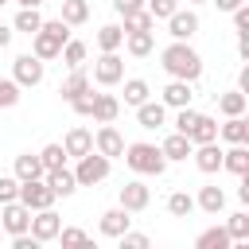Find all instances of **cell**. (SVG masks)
<instances>
[{
  "label": "cell",
  "instance_id": "35",
  "mask_svg": "<svg viewBox=\"0 0 249 249\" xmlns=\"http://www.w3.org/2000/svg\"><path fill=\"white\" fill-rule=\"evenodd\" d=\"M121 82H124V105H132V109H136L140 101H148V97H152V86H148L144 78H121Z\"/></svg>",
  "mask_w": 249,
  "mask_h": 249
},
{
  "label": "cell",
  "instance_id": "12",
  "mask_svg": "<svg viewBox=\"0 0 249 249\" xmlns=\"http://www.w3.org/2000/svg\"><path fill=\"white\" fill-rule=\"evenodd\" d=\"M93 148L101 152V156H109V160H121V152H124V136H121V128L109 121V124H101L97 132H93Z\"/></svg>",
  "mask_w": 249,
  "mask_h": 249
},
{
  "label": "cell",
  "instance_id": "53",
  "mask_svg": "<svg viewBox=\"0 0 249 249\" xmlns=\"http://www.w3.org/2000/svg\"><path fill=\"white\" fill-rule=\"evenodd\" d=\"M187 4H210V0H187Z\"/></svg>",
  "mask_w": 249,
  "mask_h": 249
},
{
  "label": "cell",
  "instance_id": "14",
  "mask_svg": "<svg viewBox=\"0 0 249 249\" xmlns=\"http://www.w3.org/2000/svg\"><path fill=\"white\" fill-rule=\"evenodd\" d=\"M43 183L54 191V198H70L74 191H78V179H74V171L62 163V167H51V171H43Z\"/></svg>",
  "mask_w": 249,
  "mask_h": 249
},
{
  "label": "cell",
  "instance_id": "42",
  "mask_svg": "<svg viewBox=\"0 0 249 249\" xmlns=\"http://www.w3.org/2000/svg\"><path fill=\"white\" fill-rule=\"evenodd\" d=\"M117 241H121V249H148V245H152V241H148V233H136L132 226H128Z\"/></svg>",
  "mask_w": 249,
  "mask_h": 249
},
{
  "label": "cell",
  "instance_id": "3",
  "mask_svg": "<svg viewBox=\"0 0 249 249\" xmlns=\"http://www.w3.org/2000/svg\"><path fill=\"white\" fill-rule=\"evenodd\" d=\"M66 39H70V23H62V19H43L39 31L31 35V54L43 58V62H51V58H58V51H62Z\"/></svg>",
  "mask_w": 249,
  "mask_h": 249
},
{
  "label": "cell",
  "instance_id": "54",
  "mask_svg": "<svg viewBox=\"0 0 249 249\" xmlns=\"http://www.w3.org/2000/svg\"><path fill=\"white\" fill-rule=\"evenodd\" d=\"M0 237H4V226H0Z\"/></svg>",
  "mask_w": 249,
  "mask_h": 249
},
{
  "label": "cell",
  "instance_id": "7",
  "mask_svg": "<svg viewBox=\"0 0 249 249\" xmlns=\"http://www.w3.org/2000/svg\"><path fill=\"white\" fill-rule=\"evenodd\" d=\"M58 230H62V218H58V210L54 206H43V210H31V226H27V233L43 245V241H54L58 237Z\"/></svg>",
  "mask_w": 249,
  "mask_h": 249
},
{
  "label": "cell",
  "instance_id": "28",
  "mask_svg": "<svg viewBox=\"0 0 249 249\" xmlns=\"http://www.w3.org/2000/svg\"><path fill=\"white\" fill-rule=\"evenodd\" d=\"M195 249H233V241H230L226 226H210V230H202L195 237Z\"/></svg>",
  "mask_w": 249,
  "mask_h": 249
},
{
  "label": "cell",
  "instance_id": "30",
  "mask_svg": "<svg viewBox=\"0 0 249 249\" xmlns=\"http://www.w3.org/2000/svg\"><path fill=\"white\" fill-rule=\"evenodd\" d=\"M121 43H124L121 23H101L97 27V51H121Z\"/></svg>",
  "mask_w": 249,
  "mask_h": 249
},
{
  "label": "cell",
  "instance_id": "32",
  "mask_svg": "<svg viewBox=\"0 0 249 249\" xmlns=\"http://www.w3.org/2000/svg\"><path fill=\"white\" fill-rule=\"evenodd\" d=\"M163 206H167L171 218H191V214H195V195H187V191H171Z\"/></svg>",
  "mask_w": 249,
  "mask_h": 249
},
{
  "label": "cell",
  "instance_id": "26",
  "mask_svg": "<svg viewBox=\"0 0 249 249\" xmlns=\"http://www.w3.org/2000/svg\"><path fill=\"white\" fill-rule=\"evenodd\" d=\"M187 140H191V144L218 140V121H214L210 113H198V117H195V124H191V132H187Z\"/></svg>",
  "mask_w": 249,
  "mask_h": 249
},
{
  "label": "cell",
  "instance_id": "44",
  "mask_svg": "<svg viewBox=\"0 0 249 249\" xmlns=\"http://www.w3.org/2000/svg\"><path fill=\"white\" fill-rule=\"evenodd\" d=\"M19 195V179L16 175H0V202H12Z\"/></svg>",
  "mask_w": 249,
  "mask_h": 249
},
{
  "label": "cell",
  "instance_id": "17",
  "mask_svg": "<svg viewBox=\"0 0 249 249\" xmlns=\"http://www.w3.org/2000/svg\"><path fill=\"white\" fill-rule=\"evenodd\" d=\"M195 82H183V78H171L167 86H163V93H160V101L167 105V109H183V105H191V97H195V89H191Z\"/></svg>",
  "mask_w": 249,
  "mask_h": 249
},
{
  "label": "cell",
  "instance_id": "19",
  "mask_svg": "<svg viewBox=\"0 0 249 249\" xmlns=\"http://www.w3.org/2000/svg\"><path fill=\"white\" fill-rule=\"evenodd\" d=\"M191 148H195V144H191V140H187L183 132H175V128H171V132L163 136V144H160V152H163V160H167V163L191 160Z\"/></svg>",
  "mask_w": 249,
  "mask_h": 249
},
{
  "label": "cell",
  "instance_id": "50",
  "mask_svg": "<svg viewBox=\"0 0 249 249\" xmlns=\"http://www.w3.org/2000/svg\"><path fill=\"white\" fill-rule=\"evenodd\" d=\"M210 4H218V12H233V8H241L245 0H210Z\"/></svg>",
  "mask_w": 249,
  "mask_h": 249
},
{
  "label": "cell",
  "instance_id": "29",
  "mask_svg": "<svg viewBox=\"0 0 249 249\" xmlns=\"http://www.w3.org/2000/svg\"><path fill=\"white\" fill-rule=\"evenodd\" d=\"M86 54H89V47H86L82 39H66V43H62V51H58V58L66 62V70L86 66Z\"/></svg>",
  "mask_w": 249,
  "mask_h": 249
},
{
  "label": "cell",
  "instance_id": "21",
  "mask_svg": "<svg viewBox=\"0 0 249 249\" xmlns=\"http://www.w3.org/2000/svg\"><path fill=\"white\" fill-rule=\"evenodd\" d=\"M222 171L245 175V171H249V144H230V148H222Z\"/></svg>",
  "mask_w": 249,
  "mask_h": 249
},
{
  "label": "cell",
  "instance_id": "36",
  "mask_svg": "<svg viewBox=\"0 0 249 249\" xmlns=\"http://www.w3.org/2000/svg\"><path fill=\"white\" fill-rule=\"evenodd\" d=\"M39 23H43V16H39V8H19V12H16V19H12V31H23V35H35V31H39Z\"/></svg>",
  "mask_w": 249,
  "mask_h": 249
},
{
  "label": "cell",
  "instance_id": "9",
  "mask_svg": "<svg viewBox=\"0 0 249 249\" xmlns=\"http://www.w3.org/2000/svg\"><path fill=\"white\" fill-rule=\"evenodd\" d=\"M148 202H152V187H148L144 179H128V183L121 187V195H117V206H124L128 214L148 210Z\"/></svg>",
  "mask_w": 249,
  "mask_h": 249
},
{
  "label": "cell",
  "instance_id": "31",
  "mask_svg": "<svg viewBox=\"0 0 249 249\" xmlns=\"http://www.w3.org/2000/svg\"><path fill=\"white\" fill-rule=\"evenodd\" d=\"M245 109H249V93H241V89H230V93L218 97V113H222V117H237V113H245Z\"/></svg>",
  "mask_w": 249,
  "mask_h": 249
},
{
  "label": "cell",
  "instance_id": "18",
  "mask_svg": "<svg viewBox=\"0 0 249 249\" xmlns=\"http://www.w3.org/2000/svg\"><path fill=\"white\" fill-rule=\"evenodd\" d=\"M136 124H140V128H163V124H167V105H163V101H152V97L140 101V105H136Z\"/></svg>",
  "mask_w": 249,
  "mask_h": 249
},
{
  "label": "cell",
  "instance_id": "39",
  "mask_svg": "<svg viewBox=\"0 0 249 249\" xmlns=\"http://www.w3.org/2000/svg\"><path fill=\"white\" fill-rule=\"evenodd\" d=\"M19 86L12 82V78H0V109H12V105H19Z\"/></svg>",
  "mask_w": 249,
  "mask_h": 249
},
{
  "label": "cell",
  "instance_id": "49",
  "mask_svg": "<svg viewBox=\"0 0 249 249\" xmlns=\"http://www.w3.org/2000/svg\"><path fill=\"white\" fill-rule=\"evenodd\" d=\"M237 89H241V93H249V66H241V70H237Z\"/></svg>",
  "mask_w": 249,
  "mask_h": 249
},
{
  "label": "cell",
  "instance_id": "23",
  "mask_svg": "<svg viewBox=\"0 0 249 249\" xmlns=\"http://www.w3.org/2000/svg\"><path fill=\"white\" fill-rule=\"evenodd\" d=\"M117 113H121V97H113V93H93V109H89V117H93L97 124L117 121Z\"/></svg>",
  "mask_w": 249,
  "mask_h": 249
},
{
  "label": "cell",
  "instance_id": "48",
  "mask_svg": "<svg viewBox=\"0 0 249 249\" xmlns=\"http://www.w3.org/2000/svg\"><path fill=\"white\" fill-rule=\"evenodd\" d=\"M237 58L249 62V35H237Z\"/></svg>",
  "mask_w": 249,
  "mask_h": 249
},
{
  "label": "cell",
  "instance_id": "45",
  "mask_svg": "<svg viewBox=\"0 0 249 249\" xmlns=\"http://www.w3.org/2000/svg\"><path fill=\"white\" fill-rule=\"evenodd\" d=\"M230 16H233V31H237V35H249V4L233 8Z\"/></svg>",
  "mask_w": 249,
  "mask_h": 249
},
{
  "label": "cell",
  "instance_id": "37",
  "mask_svg": "<svg viewBox=\"0 0 249 249\" xmlns=\"http://www.w3.org/2000/svg\"><path fill=\"white\" fill-rule=\"evenodd\" d=\"M121 19H124V23H121V27H124V35H128V31H156V19L148 16V8H136V12L121 16Z\"/></svg>",
  "mask_w": 249,
  "mask_h": 249
},
{
  "label": "cell",
  "instance_id": "52",
  "mask_svg": "<svg viewBox=\"0 0 249 249\" xmlns=\"http://www.w3.org/2000/svg\"><path fill=\"white\" fill-rule=\"evenodd\" d=\"M16 4H19V8H39L43 0H16Z\"/></svg>",
  "mask_w": 249,
  "mask_h": 249
},
{
  "label": "cell",
  "instance_id": "24",
  "mask_svg": "<svg viewBox=\"0 0 249 249\" xmlns=\"http://www.w3.org/2000/svg\"><path fill=\"white\" fill-rule=\"evenodd\" d=\"M62 148H66V156H74V160H78V156H86V152L93 148V132H89V128H82V124H74V128L62 136Z\"/></svg>",
  "mask_w": 249,
  "mask_h": 249
},
{
  "label": "cell",
  "instance_id": "8",
  "mask_svg": "<svg viewBox=\"0 0 249 249\" xmlns=\"http://www.w3.org/2000/svg\"><path fill=\"white\" fill-rule=\"evenodd\" d=\"M27 210H43V206H54V191L43 183V179H19V195H16Z\"/></svg>",
  "mask_w": 249,
  "mask_h": 249
},
{
  "label": "cell",
  "instance_id": "25",
  "mask_svg": "<svg viewBox=\"0 0 249 249\" xmlns=\"http://www.w3.org/2000/svg\"><path fill=\"white\" fill-rule=\"evenodd\" d=\"M86 89H93V82H89V74L78 66V70H70L66 74V82L58 86V93H62V101H74L78 93H86Z\"/></svg>",
  "mask_w": 249,
  "mask_h": 249
},
{
  "label": "cell",
  "instance_id": "38",
  "mask_svg": "<svg viewBox=\"0 0 249 249\" xmlns=\"http://www.w3.org/2000/svg\"><path fill=\"white\" fill-rule=\"evenodd\" d=\"M39 163H43V171L62 167V163H66V148H62V144H43V148H39Z\"/></svg>",
  "mask_w": 249,
  "mask_h": 249
},
{
  "label": "cell",
  "instance_id": "20",
  "mask_svg": "<svg viewBox=\"0 0 249 249\" xmlns=\"http://www.w3.org/2000/svg\"><path fill=\"white\" fill-rule=\"evenodd\" d=\"M218 140H226V144H249V121H245V113L226 117V124H218Z\"/></svg>",
  "mask_w": 249,
  "mask_h": 249
},
{
  "label": "cell",
  "instance_id": "41",
  "mask_svg": "<svg viewBox=\"0 0 249 249\" xmlns=\"http://www.w3.org/2000/svg\"><path fill=\"white\" fill-rule=\"evenodd\" d=\"M54 241H62V245H86V241H89V233H86V230H78V226H62Z\"/></svg>",
  "mask_w": 249,
  "mask_h": 249
},
{
  "label": "cell",
  "instance_id": "46",
  "mask_svg": "<svg viewBox=\"0 0 249 249\" xmlns=\"http://www.w3.org/2000/svg\"><path fill=\"white\" fill-rule=\"evenodd\" d=\"M109 4H113V12H117V16H128V12L144 8V0H109Z\"/></svg>",
  "mask_w": 249,
  "mask_h": 249
},
{
  "label": "cell",
  "instance_id": "4",
  "mask_svg": "<svg viewBox=\"0 0 249 249\" xmlns=\"http://www.w3.org/2000/svg\"><path fill=\"white\" fill-rule=\"evenodd\" d=\"M109 171H113V160H109V156H101L97 148H89L86 156H78L74 179H78V187H97V183H105V179H109Z\"/></svg>",
  "mask_w": 249,
  "mask_h": 249
},
{
  "label": "cell",
  "instance_id": "6",
  "mask_svg": "<svg viewBox=\"0 0 249 249\" xmlns=\"http://www.w3.org/2000/svg\"><path fill=\"white\" fill-rule=\"evenodd\" d=\"M121 78H124V58L117 51H101V58L93 62V78L89 82L109 89V86H121Z\"/></svg>",
  "mask_w": 249,
  "mask_h": 249
},
{
  "label": "cell",
  "instance_id": "11",
  "mask_svg": "<svg viewBox=\"0 0 249 249\" xmlns=\"http://www.w3.org/2000/svg\"><path fill=\"white\" fill-rule=\"evenodd\" d=\"M167 35L171 39H195L198 35V12L195 8H175L167 16Z\"/></svg>",
  "mask_w": 249,
  "mask_h": 249
},
{
  "label": "cell",
  "instance_id": "55",
  "mask_svg": "<svg viewBox=\"0 0 249 249\" xmlns=\"http://www.w3.org/2000/svg\"><path fill=\"white\" fill-rule=\"evenodd\" d=\"M0 4H8V0H0Z\"/></svg>",
  "mask_w": 249,
  "mask_h": 249
},
{
  "label": "cell",
  "instance_id": "5",
  "mask_svg": "<svg viewBox=\"0 0 249 249\" xmlns=\"http://www.w3.org/2000/svg\"><path fill=\"white\" fill-rule=\"evenodd\" d=\"M43 78H47V62H43V58H35L31 51H27V54H16V62H12V82H16L19 89H35V86H43Z\"/></svg>",
  "mask_w": 249,
  "mask_h": 249
},
{
  "label": "cell",
  "instance_id": "51",
  "mask_svg": "<svg viewBox=\"0 0 249 249\" xmlns=\"http://www.w3.org/2000/svg\"><path fill=\"white\" fill-rule=\"evenodd\" d=\"M12 35H16V31H12V27H4V23H0V51H4V47H8V43H12Z\"/></svg>",
  "mask_w": 249,
  "mask_h": 249
},
{
  "label": "cell",
  "instance_id": "34",
  "mask_svg": "<svg viewBox=\"0 0 249 249\" xmlns=\"http://www.w3.org/2000/svg\"><path fill=\"white\" fill-rule=\"evenodd\" d=\"M58 19L70 23V27H82L89 19V0H62V16Z\"/></svg>",
  "mask_w": 249,
  "mask_h": 249
},
{
  "label": "cell",
  "instance_id": "22",
  "mask_svg": "<svg viewBox=\"0 0 249 249\" xmlns=\"http://www.w3.org/2000/svg\"><path fill=\"white\" fill-rule=\"evenodd\" d=\"M121 47H124L132 58H148V54L156 51V31H128Z\"/></svg>",
  "mask_w": 249,
  "mask_h": 249
},
{
  "label": "cell",
  "instance_id": "1",
  "mask_svg": "<svg viewBox=\"0 0 249 249\" xmlns=\"http://www.w3.org/2000/svg\"><path fill=\"white\" fill-rule=\"evenodd\" d=\"M160 66L167 78H183V82H198L202 78V54L191 47V39H171L160 51Z\"/></svg>",
  "mask_w": 249,
  "mask_h": 249
},
{
  "label": "cell",
  "instance_id": "16",
  "mask_svg": "<svg viewBox=\"0 0 249 249\" xmlns=\"http://www.w3.org/2000/svg\"><path fill=\"white\" fill-rule=\"evenodd\" d=\"M195 210H202V214H222L226 210V191L218 187V183H206V187H198V195H195Z\"/></svg>",
  "mask_w": 249,
  "mask_h": 249
},
{
  "label": "cell",
  "instance_id": "13",
  "mask_svg": "<svg viewBox=\"0 0 249 249\" xmlns=\"http://www.w3.org/2000/svg\"><path fill=\"white\" fill-rule=\"evenodd\" d=\"M191 160H195V167H198L202 175H214V171H222V144H218V140L195 144V148H191Z\"/></svg>",
  "mask_w": 249,
  "mask_h": 249
},
{
  "label": "cell",
  "instance_id": "43",
  "mask_svg": "<svg viewBox=\"0 0 249 249\" xmlns=\"http://www.w3.org/2000/svg\"><path fill=\"white\" fill-rule=\"evenodd\" d=\"M66 105H70V109H74L78 117H89V109H93V89L78 93V97H74V101H66Z\"/></svg>",
  "mask_w": 249,
  "mask_h": 249
},
{
  "label": "cell",
  "instance_id": "27",
  "mask_svg": "<svg viewBox=\"0 0 249 249\" xmlns=\"http://www.w3.org/2000/svg\"><path fill=\"white\" fill-rule=\"evenodd\" d=\"M16 179H43V163H39V152H19L16 156V167H12Z\"/></svg>",
  "mask_w": 249,
  "mask_h": 249
},
{
  "label": "cell",
  "instance_id": "15",
  "mask_svg": "<svg viewBox=\"0 0 249 249\" xmlns=\"http://www.w3.org/2000/svg\"><path fill=\"white\" fill-rule=\"evenodd\" d=\"M128 226H132V218H128V210H124V206H109V210H101V222H97L101 237H113V241H117Z\"/></svg>",
  "mask_w": 249,
  "mask_h": 249
},
{
  "label": "cell",
  "instance_id": "40",
  "mask_svg": "<svg viewBox=\"0 0 249 249\" xmlns=\"http://www.w3.org/2000/svg\"><path fill=\"white\" fill-rule=\"evenodd\" d=\"M144 8H148L152 19H167V16L179 8V0H144Z\"/></svg>",
  "mask_w": 249,
  "mask_h": 249
},
{
  "label": "cell",
  "instance_id": "33",
  "mask_svg": "<svg viewBox=\"0 0 249 249\" xmlns=\"http://www.w3.org/2000/svg\"><path fill=\"white\" fill-rule=\"evenodd\" d=\"M226 233H230L233 245H245V241H249V210L230 214V218H226Z\"/></svg>",
  "mask_w": 249,
  "mask_h": 249
},
{
  "label": "cell",
  "instance_id": "47",
  "mask_svg": "<svg viewBox=\"0 0 249 249\" xmlns=\"http://www.w3.org/2000/svg\"><path fill=\"white\" fill-rule=\"evenodd\" d=\"M12 249H39V241H35L31 233H16V237H12Z\"/></svg>",
  "mask_w": 249,
  "mask_h": 249
},
{
  "label": "cell",
  "instance_id": "10",
  "mask_svg": "<svg viewBox=\"0 0 249 249\" xmlns=\"http://www.w3.org/2000/svg\"><path fill=\"white\" fill-rule=\"evenodd\" d=\"M0 226H4V233H8V237H16V233H27V226H31V210H27L19 198H12V202H0Z\"/></svg>",
  "mask_w": 249,
  "mask_h": 249
},
{
  "label": "cell",
  "instance_id": "2",
  "mask_svg": "<svg viewBox=\"0 0 249 249\" xmlns=\"http://www.w3.org/2000/svg\"><path fill=\"white\" fill-rule=\"evenodd\" d=\"M121 160H124L136 175H156V179H160V175L167 171V160H163L160 144H148V140H132V144H124Z\"/></svg>",
  "mask_w": 249,
  "mask_h": 249
}]
</instances>
